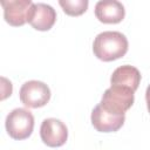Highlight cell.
<instances>
[{
  "label": "cell",
  "mask_w": 150,
  "mask_h": 150,
  "mask_svg": "<svg viewBox=\"0 0 150 150\" xmlns=\"http://www.w3.org/2000/svg\"><path fill=\"white\" fill-rule=\"evenodd\" d=\"M19 97L21 103L32 109L45 107L50 100L49 87L41 81L30 80L25 82L19 91Z\"/></svg>",
  "instance_id": "cell-4"
},
{
  "label": "cell",
  "mask_w": 150,
  "mask_h": 150,
  "mask_svg": "<svg viewBox=\"0 0 150 150\" xmlns=\"http://www.w3.org/2000/svg\"><path fill=\"white\" fill-rule=\"evenodd\" d=\"M56 21V12L55 9L47 4L38 2L32 5L29 15H28V23L36 30L46 32L49 30Z\"/></svg>",
  "instance_id": "cell-8"
},
{
  "label": "cell",
  "mask_w": 150,
  "mask_h": 150,
  "mask_svg": "<svg viewBox=\"0 0 150 150\" xmlns=\"http://www.w3.org/2000/svg\"><path fill=\"white\" fill-rule=\"evenodd\" d=\"M33 2L30 0H4L1 6L4 8V18L7 23L13 27L23 26L28 22V15Z\"/></svg>",
  "instance_id": "cell-7"
},
{
  "label": "cell",
  "mask_w": 150,
  "mask_h": 150,
  "mask_svg": "<svg viewBox=\"0 0 150 150\" xmlns=\"http://www.w3.org/2000/svg\"><path fill=\"white\" fill-rule=\"evenodd\" d=\"M135 91L120 86H110L102 95L100 104L118 115H125V111L131 108L135 100Z\"/></svg>",
  "instance_id": "cell-3"
},
{
  "label": "cell",
  "mask_w": 150,
  "mask_h": 150,
  "mask_svg": "<svg viewBox=\"0 0 150 150\" xmlns=\"http://www.w3.org/2000/svg\"><path fill=\"white\" fill-rule=\"evenodd\" d=\"M1 82H2V96H1V100H5L6 97L12 95V83L6 77H1Z\"/></svg>",
  "instance_id": "cell-12"
},
{
  "label": "cell",
  "mask_w": 150,
  "mask_h": 150,
  "mask_svg": "<svg viewBox=\"0 0 150 150\" xmlns=\"http://www.w3.org/2000/svg\"><path fill=\"white\" fill-rule=\"evenodd\" d=\"M91 124L100 132H115L122 128L125 115H118L103 108L100 103L91 111Z\"/></svg>",
  "instance_id": "cell-6"
},
{
  "label": "cell",
  "mask_w": 150,
  "mask_h": 150,
  "mask_svg": "<svg viewBox=\"0 0 150 150\" xmlns=\"http://www.w3.org/2000/svg\"><path fill=\"white\" fill-rule=\"evenodd\" d=\"M59 5L67 15L79 16L87 11L89 2L88 0H60Z\"/></svg>",
  "instance_id": "cell-11"
},
{
  "label": "cell",
  "mask_w": 150,
  "mask_h": 150,
  "mask_svg": "<svg viewBox=\"0 0 150 150\" xmlns=\"http://www.w3.org/2000/svg\"><path fill=\"white\" fill-rule=\"evenodd\" d=\"M95 16L103 23H118L125 16L124 6L116 0H101L95 5Z\"/></svg>",
  "instance_id": "cell-9"
},
{
  "label": "cell",
  "mask_w": 150,
  "mask_h": 150,
  "mask_svg": "<svg viewBox=\"0 0 150 150\" xmlns=\"http://www.w3.org/2000/svg\"><path fill=\"white\" fill-rule=\"evenodd\" d=\"M5 127L7 134L16 141L28 138L34 129V116L25 108L13 109L6 117Z\"/></svg>",
  "instance_id": "cell-2"
},
{
  "label": "cell",
  "mask_w": 150,
  "mask_h": 150,
  "mask_svg": "<svg viewBox=\"0 0 150 150\" xmlns=\"http://www.w3.org/2000/svg\"><path fill=\"white\" fill-rule=\"evenodd\" d=\"M41 141L50 148L62 146L68 138V129L66 124L54 117H49L42 121L40 127Z\"/></svg>",
  "instance_id": "cell-5"
},
{
  "label": "cell",
  "mask_w": 150,
  "mask_h": 150,
  "mask_svg": "<svg viewBox=\"0 0 150 150\" xmlns=\"http://www.w3.org/2000/svg\"><path fill=\"white\" fill-rule=\"evenodd\" d=\"M145 100H146V107H148V111H149V114H150V84L148 86L146 91H145Z\"/></svg>",
  "instance_id": "cell-13"
},
{
  "label": "cell",
  "mask_w": 150,
  "mask_h": 150,
  "mask_svg": "<svg viewBox=\"0 0 150 150\" xmlns=\"http://www.w3.org/2000/svg\"><path fill=\"white\" fill-rule=\"evenodd\" d=\"M129 48L128 39L116 30H105L96 35L93 42L94 55L104 62H110L123 57Z\"/></svg>",
  "instance_id": "cell-1"
},
{
  "label": "cell",
  "mask_w": 150,
  "mask_h": 150,
  "mask_svg": "<svg viewBox=\"0 0 150 150\" xmlns=\"http://www.w3.org/2000/svg\"><path fill=\"white\" fill-rule=\"evenodd\" d=\"M142 75L139 70L130 64H124L118 68H116L110 77L111 86H120L131 89L132 91H136L139 83H141Z\"/></svg>",
  "instance_id": "cell-10"
}]
</instances>
